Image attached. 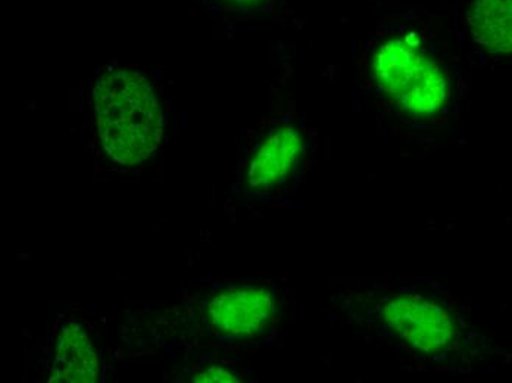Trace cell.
Returning <instances> with one entry per match:
<instances>
[{"label":"cell","instance_id":"cell-1","mask_svg":"<svg viewBox=\"0 0 512 383\" xmlns=\"http://www.w3.org/2000/svg\"><path fill=\"white\" fill-rule=\"evenodd\" d=\"M351 308L359 325L373 330L421 366H446L464 344L460 313L430 286H373L359 292Z\"/></svg>","mask_w":512,"mask_h":383},{"label":"cell","instance_id":"cell-2","mask_svg":"<svg viewBox=\"0 0 512 383\" xmlns=\"http://www.w3.org/2000/svg\"><path fill=\"white\" fill-rule=\"evenodd\" d=\"M96 130L114 163L137 165L161 145L164 112L154 87L137 71L111 68L93 89Z\"/></svg>","mask_w":512,"mask_h":383},{"label":"cell","instance_id":"cell-3","mask_svg":"<svg viewBox=\"0 0 512 383\" xmlns=\"http://www.w3.org/2000/svg\"><path fill=\"white\" fill-rule=\"evenodd\" d=\"M367 70L376 92L404 117L436 118L451 104L448 68L417 34L383 37L368 55Z\"/></svg>","mask_w":512,"mask_h":383},{"label":"cell","instance_id":"cell-4","mask_svg":"<svg viewBox=\"0 0 512 383\" xmlns=\"http://www.w3.org/2000/svg\"><path fill=\"white\" fill-rule=\"evenodd\" d=\"M279 314L276 294L265 286H236L208 304L209 326L234 341H252L271 329Z\"/></svg>","mask_w":512,"mask_h":383},{"label":"cell","instance_id":"cell-5","mask_svg":"<svg viewBox=\"0 0 512 383\" xmlns=\"http://www.w3.org/2000/svg\"><path fill=\"white\" fill-rule=\"evenodd\" d=\"M307 152V139L293 124L270 130L256 145L248 165V186L254 191H273L298 170Z\"/></svg>","mask_w":512,"mask_h":383},{"label":"cell","instance_id":"cell-6","mask_svg":"<svg viewBox=\"0 0 512 383\" xmlns=\"http://www.w3.org/2000/svg\"><path fill=\"white\" fill-rule=\"evenodd\" d=\"M467 23L480 48L489 54L512 55V0H470Z\"/></svg>","mask_w":512,"mask_h":383},{"label":"cell","instance_id":"cell-7","mask_svg":"<svg viewBox=\"0 0 512 383\" xmlns=\"http://www.w3.org/2000/svg\"><path fill=\"white\" fill-rule=\"evenodd\" d=\"M99 373V361L89 336L78 325L67 326L55 348L53 382L92 383Z\"/></svg>","mask_w":512,"mask_h":383},{"label":"cell","instance_id":"cell-8","mask_svg":"<svg viewBox=\"0 0 512 383\" xmlns=\"http://www.w3.org/2000/svg\"><path fill=\"white\" fill-rule=\"evenodd\" d=\"M215 8L223 11L234 12V14H255L262 11L270 0H206Z\"/></svg>","mask_w":512,"mask_h":383},{"label":"cell","instance_id":"cell-9","mask_svg":"<svg viewBox=\"0 0 512 383\" xmlns=\"http://www.w3.org/2000/svg\"><path fill=\"white\" fill-rule=\"evenodd\" d=\"M198 383L239 382L237 376L226 367L212 366L193 378Z\"/></svg>","mask_w":512,"mask_h":383}]
</instances>
